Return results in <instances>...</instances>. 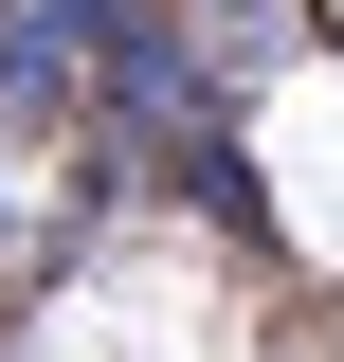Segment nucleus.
<instances>
[{
    "mask_svg": "<svg viewBox=\"0 0 344 362\" xmlns=\"http://www.w3.org/2000/svg\"><path fill=\"white\" fill-rule=\"evenodd\" d=\"M73 90H91V0L0 18V109H73Z\"/></svg>",
    "mask_w": 344,
    "mask_h": 362,
    "instance_id": "1",
    "label": "nucleus"
}]
</instances>
